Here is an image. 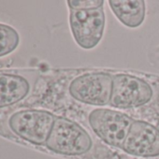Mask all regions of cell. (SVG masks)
Returning a JSON list of instances; mask_svg holds the SVG:
<instances>
[{
	"label": "cell",
	"instance_id": "obj_7",
	"mask_svg": "<svg viewBox=\"0 0 159 159\" xmlns=\"http://www.w3.org/2000/svg\"><path fill=\"white\" fill-rule=\"evenodd\" d=\"M122 150L138 157L159 155V129L148 122L134 120Z\"/></svg>",
	"mask_w": 159,
	"mask_h": 159
},
{
	"label": "cell",
	"instance_id": "obj_10",
	"mask_svg": "<svg viewBox=\"0 0 159 159\" xmlns=\"http://www.w3.org/2000/svg\"><path fill=\"white\" fill-rule=\"evenodd\" d=\"M18 44V33L12 27L0 24V56L13 52Z\"/></svg>",
	"mask_w": 159,
	"mask_h": 159
},
{
	"label": "cell",
	"instance_id": "obj_4",
	"mask_svg": "<svg viewBox=\"0 0 159 159\" xmlns=\"http://www.w3.org/2000/svg\"><path fill=\"white\" fill-rule=\"evenodd\" d=\"M152 95L151 85L144 80L129 74H115L110 105L122 110L135 109L147 104Z\"/></svg>",
	"mask_w": 159,
	"mask_h": 159
},
{
	"label": "cell",
	"instance_id": "obj_3",
	"mask_svg": "<svg viewBox=\"0 0 159 159\" xmlns=\"http://www.w3.org/2000/svg\"><path fill=\"white\" fill-rule=\"evenodd\" d=\"M113 76L106 72H88L77 77L69 85V94L77 101L93 106L110 104Z\"/></svg>",
	"mask_w": 159,
	"mask_h": 159
},
{
	"label": "cell",
	"instance_id": "obj_2",
	"mask_svg": "<svg viewBox=\"0 0 159 159\" xmlns=\"http://www.w3.org/2000/svg\"><path fill=\"white\" fill-rule=\"evenodd\" d=\"M89 125L105 143L121 148L134 120L127 114L111 109H96L89 114Z\"/></svg>",
	"mask_w": 159,
	"mask_h": 159
},
{
	"label": "cell",
	"instance_id": "obj_6",
	"mask_svg": "<svg viewBox=\"0 0 159 159\" xmlns=\"http://www.w3.org/2000/svg\"><path fill=\"white\" fill-rule=\"evenodd\" d=\"M56 116L46 111L27 110L15 113L10 120L13 132L36 145L46 144Z\"/></svg>",
	"mask_w": 159,
	"mask_h": 159
},
{
	"label": "cell",
	"instance_id": "obj_8",
	"mask_svg": "<svg viewBox=\"0 0 159 159\" xmlns=\"http://www.w3.org/2000/svg\"><path fill=\"white\" fill-rule=\"evenodd\" d=\"M110 8L118 20L127 27H139L145 18L143 0H111Z\"/></svg>",
	"mask_w": 159,
	"mask_h": 159
},
{
	"label": "cell",
	"instance_id": "obj_11",
	"mask_svg": "<svg viewBox=\"0 0 159 159\" xmlns=\"http://www.w3.org/2000/svg\"><path fill=\"white\" fill-rule=\"evenodd\" d=\"M68 7L73 11H89L102 8L104 1L102 0H70L67 1Z\"/></svg>",
	"mask_w": 159,
	"mask_h": 159
},
{
	"label": "cell",
	"instance_id": "obj_9",
	"mask_svg": "<svg viewBox=\"0 0 159 159\" xmlns=\"http://www.w3.org/2000/svg\"><path fill=\"white\" fill-rule=\"evenodd\" d=\"M28 91L29 84L25 79L17 75L0 73V108L22 100Z\"/></svg>",
	"mask_w": 159,
	"mask_h": 159
},
{
	"label": "cell",
	"instance_id": "obj_1",
	"mask_svg": "<svg viewBox=\"0 0 159 159\" xmlns=\"http://www.w3.org/2000/svg\"><path fill=\"white\" fill-rule=\"evenodd\" d=\"M45 145L55 153L78 156L88 152L93 141L88 132L76 122L66 117H56Z\"/></svg>",
	"mask_w": 159,
	"mask_h": 159
},
{
	"label": "cell",
	"instance_id": "obj_5",
	"mask_svg": "<svg viewBox=\"0 0 159 159\" xmlns=\"http://www.w3.org/2000/svg\"><path fill=\"white\" fill-rule=\"evenodd\" d=\"M69 25L76 43L85 50L93 49L100 42L104 34L106 25L104 9L102 7L89 11L70 10Z\"/></svg>",
	"mask_w": 159,
	"mask_h": 159
}]
</instances>
